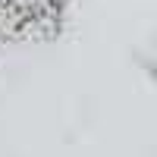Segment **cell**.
<instances>
[{"instance_id":"6da1fadb","label":"cell","mask_w":157,"mask_h":157,"mask_svg":"<svg viewBox=\"0 0 157 157\" xmlns=\"http://www.w3.org/2000/svg\"><path fill=\"white\" fill-rule=\"evenodd\" d=\"M66 0H0V10L19 19L22 35L25 32H47L60 19V10Z\"/></svg>"}]
</instances>
